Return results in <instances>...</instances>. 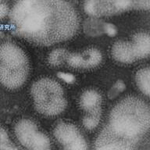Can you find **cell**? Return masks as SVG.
<instances>
[{
  "mask_svg": "<svg viewBox=\"0 0 150 150\" xmlns=\"http://www.w3.org/2000/svg\"><path fill=\"white\" fill-rule=\"evenodd\" d=\"M80 55L81 59V68L95 67L101 63L103 59L101 52L96 49H87Z\"/></svg>",
  "mask_w": 150,
  "mask_h": 150,
  "instance_id": "cell-11",
  "label": "cell"
},
{
  "mask_svg": "<svg viewBox=\"0 0 150 150\" xmlns=\"http://www.w3.org/2000/svg\"><path fill=\"white\" fill-rule=\"evenodd\" d=\"M9 17L13 34L44 45L69 39L78 28L77 13L64 1H19Z\"/></svg>",
  "mask_w": 150,
  "mask_h": 150,
  "instance_id": "cell-1",
  "label": "cell"
},
{
  "mask_svg": "<svg viewBox=\"0 0 150 150\" xmlns=\"http://www.w3.org/2000/svg\"><path fill=\"white\" fill-rule=\"evenodd\" d=\"M18 141L29 149L44 150L50 148V141L45 134L39 132L36 124L30 120H22L15 126Z\"/></svg>",
  "mask_w": 150,
  "mask_h": 150,
  "instance_id": "cell-6",
  "label": "cell"
},
{
  "mask_svg": "<svg viewBox=\"0 0 150 150\" xmlns=\"http://www.w3.org/2000/svg\"><path fill=\"white\" fill-rule=\"evenodd\" d=\"M31 94L35 108L42 114H59L67 105L61 85L49 78H42L35 82L31 88Z\"/></svg>",
  "mask_w": 150,
  "mask_h": 150,
  "instance_id": "cell-4",
  "label": "cell"
},
{
  "mask_svg": "<svg viewBox=\"0 0 150 150\" xmlns=\"http://www.w3.org/2000/svg\"><path fill=\"white\" fill-rule=\"evenodd\" d=\"M112 54L116 60L121 63H131L138 59L133 44L129 42H116L112 46Z\"/></svg>",
  "mask_w": 150,
  "mask_h": 150,
  "instance_id": "cell-8",
  "label": "cell"
},
{
  "mask_svg": "<svg viewBox=\"0 0 150 150\" xmlns=\"http://www.w3.org/2000/svg\"><path fill=\"white\" fill-rule=\"evenodd\" d=\"M54 136L65 149L84 150L88 149L86 142L78 129L73 124L59 123L54 129Z\"/></svg>",
  "mask_w": 150,
  "mask_h": 150,
  "instance_id": "cell-7",
  "label": "cell"
},
{
  "mask_svg": "<svg viewBox=\"0 0 150 150\" xmlns=\"http://www.w3.org/2000/svg\"><path fill=\"white\" fill-rule=\"evenodd\" d=\"M103 28H104V30L105 32L109 36H111V37H113L115 35H117V28L115 27L112 23H104L103 25Z\"/></svg>",
  "mask_w": 150,
  "mask_h": 150,
  "instance_id": "cell-17",
  "label": "cell"
},
{
  "mask_svg": "<svg viewBox=\"0 0 150 150\" xmlns=\"http://www.w3.org/2000/svg\"><path fill=\"white\" fill-rule=\"evenodd\" d=\"M132 44L138 59L148 57L150 52V36L148 33L140 32L134 35Z\"/></svg>",
  "mask_w": 150,
  "mask_h": 150,
  "instance_id": "cell-9",
  "label": "cell"
},
{
  "mask_svg": "<svg viewBox=\"0 0 150 150\" xmlns=\"http://www.w3.org/2000/svg\"><path fill=\"white\" fill-rule=\"evenodd\" d=\"M7 13H8V6L6 2L2 1L0 4V17L2 19L4 18Z\"/></svg>",
  "mask_w": 150,
  "mask_h": 150,
  "instance_id": "cell-19",
  "label": "cell"
},
{
  "mask_svg": "<svg viewBox=\"0 0 150 150\" xmlns=\"http://www.w3.org/2000/svg\"><path fill=\"white\" fill-rule=\"evenodd\" d=\"M69 55L66 49H54L49 56V63L52 66H59L65 60H67Z\"/></svg>",
  "mask_w": 150,
  "mask_h": 150,
  "instance_id": "cell-14",
  "label": "cell"
},
{
  "mask_svg": "<svg viewBox=\"0 0 150 150\" xmlns=\"http://www.w3.org/2000/svg\"><path fill=\"white\" fill-rule=\"evenodd\" d=\"M1 81L9 88H16L25 82L28 74V59L18 46L5 43L1 46Z\"/></svg>",
  "mask_w": 150,
  "mask_h": 150,
  "instance_id": "cell-3",
  "label": "cell"
},
{
  "mask_svg": "<svg viewBox=\"0 0 150 150\" xmlns=\"http://www.w3.org/2000/svg\"><path fill=\"white\" fill-rule=\"evenodd\" d=\"M0 148L2 149H16L10 142L8 134L3 128H1L0 131Z\"/></svg>",
  "mask_w": 150,
  "mask_h": 150,
  "instance_id": "cell-15",
  "label": "cell"
},
{
  "mask_svg": "<svg viewBox=\"0 0 150 150\" xmlns=\"http://www.w3.org/2000/svg\"><path fill=\"white\" fill-rule=\"evenodd\" d=\"M125 88H126V85H125L124 82L122 81H118L115 83L114 85L111 88V89L109 91V94H108L109 98H115L116 96H117L118 94L122 92Z\"/></svg>",
  "mask_w": 150,
  "mask_h": 150,
  "instance_id": "cell-16",
  "label": "cell"
},
{
  "mask_svg": "<svg viewBox=\"0 0 150 150\" xmlns=\"http://www.w3.org/2000/svg\"><path fill=\"white\" fill-rule=\"evenodd\" d=\"M149 108L141 98L128 97L110 112V123L96 139V149H133L148 131Z\"/></svg>",
  "mask_w": 150,
  "mask_h": 150,
  "instance_id": "cell-2",
  "label": "cell"
},
{
  "mask_svg": "<svg viewBox=\"0 0 150 150\" xmlns=\"http://www.w3.org/2000/svg\"><path fill=\"white\" fill-rule=\"evenodd\" d=\"M101 103L102 97L100 94L95 90H88L84 91L80 98L81 107L88 112L101 107Z\"/></svg>",
  "mask_w": 150,
  "mask_h": 150,
  "instance_id": "cell-10",
  "label": "cell"
},
{
  "mask_svg": "<svg viewBox=\"0 0 150 150\" xmlns=\"http://www.w3.org/2000/svg\"><path fill=\"white\" fill-rule=\"evenodd\" d=\"M101 107L97 108L91 112H88V114L83 119L84 127L88 130H93L98 126L101 118Z\"/></svg>",
  "mask_w": 150,
  "mask_h": 150,
  "instance_id": "cell-13",
  "label": "cell"
},
{
  "mask_svg": "<svg viewBox=\"0 0 150 150\" xmlns=\"http://www.w3.org/2000/svg\"><path fill=\"white\" fill-rule=\"evenodd\" d=\"M58 77L59 78H61L62 80H63L64 81H66L67 83H74V81H75L74 76L72 74H69V73H64V72H59L57 74Z\"/></svg>",
  "mask_w": 150,
  "mask_h": 150,
  "instance_id": "cell-18",
  "label": "cell"
},
{
  "mask_svg": "<svg viewBox=\"0 0 150 150\" xmlns=\"http://www.w3.org/2000/svg\"><path fill=\"white\" fill-rule=\"evenodd\" d=\"M136 82L140 90L149 96L150 93V70L149 67L141 69L136 74Z\"/></svg>",
  "mask_w": 150,
  "mask_h": 150,
  "instance_id": "cell-12",
  "label": "cell"
},
{
  "mask_svg": "<svg viewBox=\"0 0 150 150\" xmlns=\"http://www.w3.org/2000/svg\"><path fill=\"white\" fill-rule=\"evenodd\" d=\"M149 1H128V0H91L84 4L86 13L91 16H108L131 9H149Z\"/></svg>",
  "mask_w": 150,
  "mask_h": 150,
  "instance_id": "cell-5",
  "label": "cell"
}]
</instances>
